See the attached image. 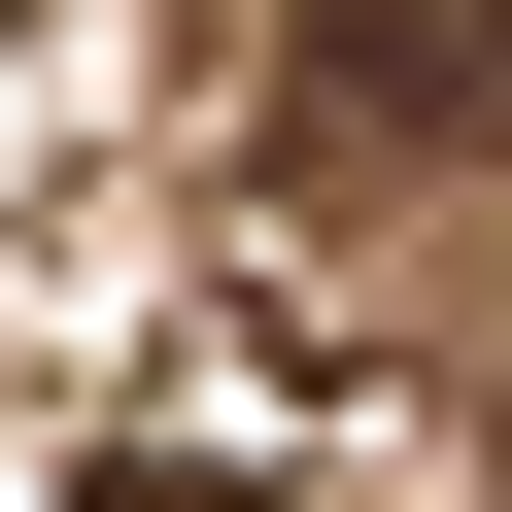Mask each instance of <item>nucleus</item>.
I'll return each instance as SVG.
<instances>
[{
	"mask_svg": "<svg viewBox=\"0 0 512 512\" xmlns=\"http://www.w3.org/2000/svg\"><path fill=\"white\" fill-rule=\"evenodd\" d=\"M410 69H444V103H512V0H410Z\"/></svg>",
	"mask_w": 512,
	"mask_h": 512,
	"instance_id": "f257e3e1",
	"label": "nucleus"
},
{
	"mask_svg": "<svg viewBox=\"0 0 512 512\" xmlns=\"http://www.w3.org/2000/svg\"><path fill=\"white\" fill-rule=\"evenodd\" d=\"M103 512H239V478H103Z\"/></svg>",
	"mask_w": 512,
	"mask_h": 512,
	"instance_id": "f03ea898",
	"label": "nucleus"
}]
</instances>
